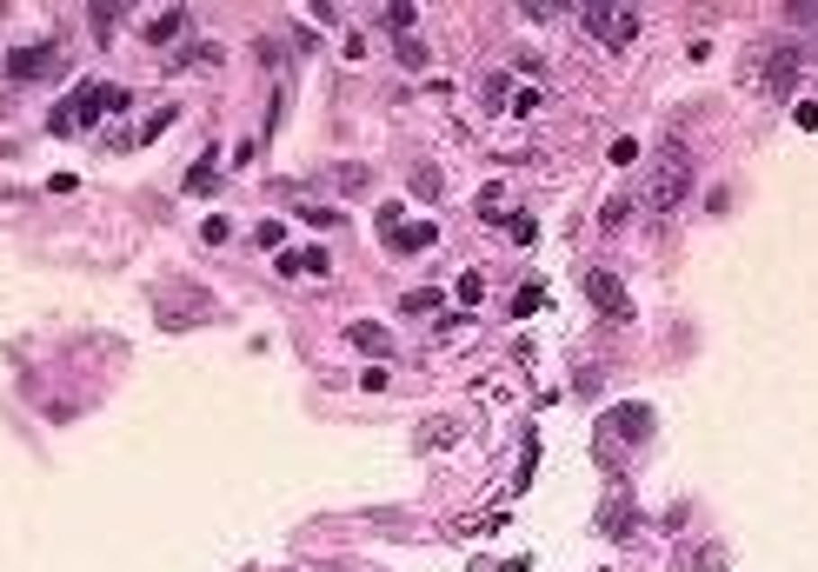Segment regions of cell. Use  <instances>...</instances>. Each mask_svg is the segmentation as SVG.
I'll use <instances>...</instances> for the list:
<instances>
[{
  "mask_svg": "<svg viewBox=\"0 0 818 572\" xmlns=\"http://www.w3.org/2000/svg\"><path fill=\"white\" fill-rule=\"evenodd\" d=\"M400 313H413V319L419 313H439V293H433V286H413V293L400 299Z\"/></svg>",
  "mask_w": 818,
  "mask_h": 572,
  "instance_id": "obj_12",
  "label": "cell"
},
{
  "mask_svg": "<svg viewBox=\"0 0 818 572\" xmlns=\"http://www.w3.org/2000/svg\"><path fill=\"white\" fill-rule=\"evenodd\" d=\"M327 180H333L339 193H366V187H373V174H366V166H353V160H346V166H333Z\"/></svg>",
  "mask_w": 818,
  "mask_h": 572,
  "instance_id": "obj_11",
  "label": "cell"
},
{
  "mask_svg": "<svg viewBox=\"0 0 818 572\" xmlns=\"http://www.w3.org/2000/svg\"><path fill=\"white\" fill-rule=\"evenodd\" d=\"M645 426H652V413H645V407H612V413H606V433H612V440H639Z\"/></svg>",
  "mask_w": 818,
  "mask_h": 572,
  "instance_id": "obj_7",
  "label": "cell"
},
{
  "mask_svg": "<svg viewBox=\"0 0 818 572\" xmlns=\"http://www.w3.org/2000/svg\"><path fill=\"white\" fill-rule=\"evenodd\" d=\"M346 340L360 346V353H386L393 340H386V326H373V319H360V326H346Z\"/></svg>",
  "mask_w": 818,
  "mask_h": 572,
  "instance_id": "obj_10",
  "label": "cell"
},
{
  "mask_svg": "<svg viewBox=\"0 0 818 572\" xmlns=\"http://www.w3.org/2000/svg\"><path fill=\"white\" fill-rule=\"evenodd\" d=\"M786 13H792V27H818V0H792Z\"/></svg>",
  "mask_w": 818,
  "mask_h": 572,
  "instance_id": "obj_20",
  "label": "cell"
},
{
  "mask_svg": "<svg viewBox=\"0 0 818 572\" xmlns=\"http://www.w3.org/2000/svg\"><path fill=\"white\" fill-rule=\"evenodd\" d=\"M174 113H180V107H160V113H153V121H147L140 133H133V140H153V133H166V127H174Z\"/></svg>",
  "mask_w": 818,
  "mask_h": 572,
  "instance_id": "obj_18",
  "label": "cell"
},
{
  "mask_svg": "<svg viewBox=\"0 0 818 572\" xmlns=\"http://www.w3.org/2000/svg\"><path fill=\"white\" fill-rule=\"evenodd\" d=\"M300 220H306V227H339V213H333V207H313V200H306V207H300Z\"/></svg>",
  "mask_w": 818,
  "mask_h": 572,
  "instance_id": "obj_17",
  "label": "cell"
},
{
  "mask_svg": "<svg viewBox=\"0 0 818 572\" xmlns=\"http://www.w3.org/2000/svg\"><path fill=\"white\" fill-rule=\"evenodd\" d=\"M386 27H393V33H413V7H406V0H393V7H386Z\"/></svg>",
  "mask_w": 818,
  "mask_h": 572,
  "instance_id": "obj_19",
  "label": "cell"
},
{
  "mask_svg": "<svg viewBox=\"0 0 818 572\" xmlns=\"http://www.w3.org/2000/svg\"><path fill=\"white\" fill-rule=\"evenodd\" d=\"M586 293H592V307H599V313H612V319H625V313H633V299H625L619 273H606V266H592V273H586Z\"/></svg>",
  "mask_w": 818,
  "mask_h": 572,
  "instance_id": "obj_5",
  "label": "cell"
},
{
  "mask_svg": "<svg viewBox=\"0 0 818 572\" xmlns=\"http://www.w3.org/2000/svg\"><path fill=\"white\" fill-rule=\"evenodd\" d=\"M686 187H692V166H686V140H666V154H659L652 180H645L639 207H645V213H672L679 200H686Z\"/></svg>",
  "mask_w": 818,
  "mask_h": 572,
  "instance_id": "obj_1",
  "label": "cell"
},
{
  "mask_svg": "<svg viewBox=\"0 0 818 572\" xmlns=\"http://www.w3.org/2000/svg\"><path fill=\"white\" fill-rule=\"evenodd\" d=\"M180 27H186V13H160V21H153V27H147V40H153V47H160V40H174V33H180Z\"/></svg>",
  "mask_w": 818,
  "mask_h": 572,
  "instance_id": "obj_14",
  "label": "cell"
},
{
  "mask_svg": "<svg viewBox=\"0 0 818 572\" xmlns=\"http://www.w3.org/2000/svg\"><path fill=\"white\" fill-rule=\"evenodd\" d=\"M480 293H486L480 273H459V299H466V307H480Z\"/></svg>",
  "mask_w": 818,
  "mask_h": 572,
  "instance_id": "obj_21",
  "label": "cell"
},
{
  "mask_svg": "<svg viewBox=\"0 0 818 572\" xmlns=\"http://www.w3.org/2000/svg\"><path fill=\"white\" fill-rule=\"evenodd\" d=\"M400 54H406V67H426V47L413 40V33H400Z\"/></svg>",
  "mask_w": 818,
  "mask_h": 572,
  "instance_id": "obj_24",
  "label": "cell"
},
{
  "mask_svg": "<svg viewBox=\"0 0 818 572\" xmlns=\"http://www.w3.org/2000/svg\"><path fill=\"white\" fill-rule=\"evenodd\" d=\"M579 27L599 33L606 47H625V40H639V7H619V0H586V7H579Z\"/></svg>",
  "mask_w": 818,
  "mask_h": 572,
  "instance_id": "obj_2",
  "label": "cell"
},
{
  "mask_svg": "<svg viewBox=\"0 0 818 572\" xmlns=\"http://www.w3.org/2000/svg\"><path fill=\"white\" fill-rule=\"evenodd\" d=\"M121 27V7H94V33H113Z\"/></svg>",
  "mask_w": 818,
  "mask_h": 572,
  "instance_id": "obj_23",
  "label": "cell"
},
{
  "mask_svg": "<svg viewBox=\"0 0 818 572\" xmlns=\"http://www.w3.org/2000/svg\"><path fill=\"white\" fill-rule=\"evenodd\" d=\"M260 246H273V254H286V220H260Z\"/></svg>",
  "mask_w": 818,
  "mask_h": 572,
  "instance_id": "obj_16",
  "label": "cell"
},
{
  "mask_svg": "<svg viewBox=\"0 0 818 572\" xmlns=\"http://www.w3.org/2000/svg\"><path fill=\"white\" fill-rule=\"evenodd\" d=\"M54 60H60V54H54V47L40 40V47H21V54L7 60V74H13V80H33V74H47V67H54Z\"/></svg>",
  "mask_w": 818,
  "mask_h": 572,
  "instance_id": "obj_9",
  "label": "cell"
},
{
  "mask_svg": "<svg viewBox=\"0 0 818 572\" xmlns=\"http://www.w3.org/2000/svg\"><path fill=\"white\" fill-rule=\"evenodd\" d=\"M413 193H419V200L439 193V174H433V166H419V174H413Z\"/></svg>",
  "mask_w": 818,
  "mask_h": 572,
  "instance_id": "obj_22",
  "label": "cell"
},
{
  "mask_svg": "<svg viewBox=\"0 0 818 572\" xmlns=\"http://www.w3.org/2000/svg\"><path fill=\"white\" fill-rule=\"evenodd\" d=\"M606 532H633V513H625V506H606Z\"/></svg>",
  "mask_w": 818,
  "mask_h": 572,
  "instance_id": "obj_25",
  "label": "cell"
},
{
  "mask_svg": "<svg viewBox=\"0 0 818 572\" xmlns=\"http://www.w3.org/2000/svg\"><path fill=\"white\" fill-rule=\"evenodd\" d=\"M213 313V293H200V286H174V293H160V326H193V319Z\"/></svg>",
  "mask_w": 818,
  "mask_h": 572,
  "instance_id": "obj_3",
  "label": "cell"
},
{
  "mask_svg": "<svg viewBox=\"0 0 818 572\" xmlns=\"http://www.w3.org/2000/svg\"><path fill=\"white\" fill-rule=\"evenodd\" d=\"M213 174H220V166H213V154H207V160L193 166V174H186V193H207V187H213Z\"/></svg>",
  "mask_w": 818,
  "mask_h": 572,
  "instance_id": "obj_15",
  "label": "cell"
},
{
  "mask_svg": "<svg viewBox=\"0 0 818 572\" xmlns=\"http://www.w3.org/2000/svg\"><path fill=\"white\" fill-rule=\"evenodd\" d=\"M433 240H439L433 220H419V227H386V246H393V254H419V246H433Z\"/></svg>",
  "mask_w": 818,
  "mask_h": 572,
  "instance_id": "obj_8",
  "label": "cell"
},
{
  "mask_svg": "<svg viewBox=\"0 0 818 572\" xmlns=\"http://www.w3.org/2000/svg\"><path fill=\"white\" fill-rule=\"evenodd\" d=\"M692 572H725V546H719V540H706V546L692 552Z\"/></svg>",
  "mask_w": 818,
  "mask_h": 572,
  "instance_id": "obj_13",
  "label": "cell"
},
{
  "mask_svg": "<svg viewBox=\"0 0 818 572\" xmlns=\"http://www.w3.org/2000/svg\"><path fill=\"white\" fill-rule=\"evenodd\" d=\"M798 67H805V47H792V40H786V47H772V54H765V74H759V80H765L772 94H792Z\"/></svg>",
  "mask_w": 818,
  "mask_h": 572,
  "instance_id": "obj_4",
  "label": "cell"
},
{
  "mask_svg": "<svg viewBox=\"0 0 818 572\" xmlns=\"http://www.w3.org/2000/svg\"><path fill=\"white\" fill-rule=\"evenodd\" d=\"M280 273H286V280H313V273L327 280L333 266H327V254H319V246H300V254H280Z\"/></svg>",
  "mask_w": 818,
  "mask_h": 572,
  "instance_id": "obj_6",
  "label": "cell"
}]
</instances>
